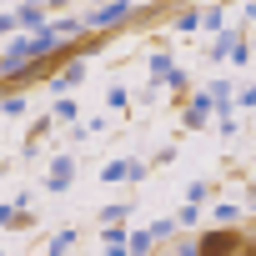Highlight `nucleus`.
Here are the masks:
<instances>
[{
    "label": "nucleus",
    "instance_id": "obj_2",
    "mask_svg": "<svg viewBox=\"0 0 256 256\" xmlns=\"http://www.w3.org/2000/svg\"><path fill=\"white\" fill-rule=\"evenodd\" d=\"M236 256H256V231H251V236L241 241V251H236Z\"/></svg>",
    "mask_w": 256,
    "mask_h": 256
},
{
    "label": "nucleus",
    "instance_id": "obj_1",
    "mask_svg": "<svg viewBox=\"0 0 256 256\" xmlns=\"http://www.w3.org/2000/svg\"><path fill=\"white\" fill-rule=\"evenodd\" d=\"M246 236H251V231H236V226L221 221V226H211V231L196 236V251H191V256H236Z\"/></svg>",
    "mask_w": 256,
    "mask_h": 256
}]
</instances>
